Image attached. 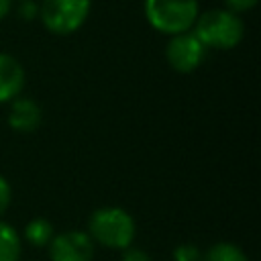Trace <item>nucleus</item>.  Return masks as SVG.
I'll use <instances>...</instances> for the list:
<instances>
[{
    "label": "nucleus",
    "mask_w": 261,
    "mask_h": 261,
    "mask_svg": "<svg viewBox=\"0 0 261 261\" xmlns=\"http://www.w3.org/2000/svg\"><path fill=\"white\" fill-rule=\"evenodd\" d=\"M135 220L133 216L118 208V206H106L92 212L88 222V234L94 243H100L106 249H120L133 245L135 241Z\"/></svg>",
    "instance_id": "2"
},
{
    "label": "nucleus",
    "mask_w": 261,
    "mask_h": 261,
    "mask_svg": "<svg viewBox=\"0 0 261 261\" xmlns=\"http://www.w3.org/2000/svg\"><path fill=\"white\" fill-rule=\"evenodd\" d=\"M165 57L171 69L179 73H190L202 65L206 57V47L194 35V31H186V33L171 35L165 47Z\"/></svg>",
    "instance_id": "5"
},
{
    "label": "nucleus",
    "mask_w": 261,
    "mask_h": 261,
    "mask_svg": "<svg viewBox=\"0 0 261 261\" xmlns=\"http://www.w3.org/2000/svg\"><path fill=\"white\" fill-rule=\"evenodd\" d=\"M43 118L41 106L31 98H14L10 100L8 110V126L16 133H33L39 128Z\"/></svg>",
    "instance_id": "7"
},
{
    "label": "nucleus",
    "mask_w": 261,
    "mask_h": 261,
    "mask_svg": "<svg viewBox=\"0 0 261 261\" xmlns=\"http://www.w3.org/2000/svg\"><path fill=\"white\" fill-rule=\"evenodd\" d=\"M47 247L51 261H92L94 257V241L88 232L82 230H65L53 234Z\"/></svg>",
    "instance_id": "6"
},
{
    "label": "nucleus",
    "mask_w": 261,
    "mask_h": 261,
    "mask_svg": "<svg viewBox=\"0 0 261 261\" xmlns=\"http://www.w3.org/2000/svg\"><path fill=\"white\" fill-rule=\"evenodd\" d=\"M10 184L0 175V214L8 208V204H10Z\"/></svg>",
    "instance_id": "14"
},
{
    "label": "nucleus",
    "mask_w": 261,
    "mask_h": 261,
    "mask_svg": "<svg viewBox=\"0 0 261 261\" xmlns=\"http://www.w3.org/2000/svg\"><path fill=\"white\" fill-rule=\"evenodd\" d=\"M12 8V0H0V20L10 12Z\"/></svg>",
    "instance_id": "17"
},
{
    "label": "nucleus",
    "mask_w": 261,
    "mask_h": 261,
    "mask_svg": "<svg viewBox=\"0 0 261 261\" xmlns=\"http://www.w3.org/2000/svg\"><path fill=\"white\" fill-rule=\"evenodd\" d=\"M122 261H151V257L145 251H141V249L126 247L124 249V255H122Z\"/></svg>",
    "instance_id": "15"
},
{
    "label": "nucleus",
    "mask_w": 261,
    "mask_h": 261,
    "mask_svg": "<svg viewBox=\"0 0 261 261\" xmlns=\"http://www.w3.org/2000/svg\"><path fill=\"white\" fill-rule=\"evenodd\" d=\"M24 86V69L16 57L0 53V104L18 98Z\"/></svg>",
    "instance_id": "8"
},
{
    "label": "nucleus",
    "mask_w": 261,
    "mask_h": 261,
    "mask_svg": "<svg viewBox=\"0 0 261 261\" xmlns=\"http://www.w3.org/2000/svg\"><path fill=\"white\" fill-rule=\"evenodd\" d=\"M37 12H39V6H37L33 0H24V4H22V8H20V14H22L24 18H33Z\"/></svg>",
    "instance_id": "16"
},
{
    "label": "nucleus",
    "mask_w": 261,
    "mask_h": 261,
    "mask_svg": "<svg viewBox=\"0 0 261 261\" xmlns=\"http://www.w3.org/2000/svg\"><path fill=\"white\" fill-rule=\"evenodd\" d=\"M173 261H202V253L198 251L196 245L184 243L173 249Z\"/></svg>",
    "instance_id": "12"
},
{
    "label": "nucleus",
    "mask_w": 261,
    "mask_h": 261,
    "mask_svg": "<svg viewBox=\"0 0 261 261\" xmlns=\"http://www.w3.org/2000/svg\"><path fill=\"white\" fill-rule=\"evenodd\" d=\"M202 261H249L245 251L234 243H216L204 255Z\"/></svg>",
    "instance_id": "11"
},
{
    "label": "nucleus",
    "mask_w": 261,
    "mask_h": 261,
    "mask_svg": "<svg viewBox=\"0 0 261 261\" xmlns=\"http://www.w3.org/2000/svg\"><path fill=\"white\" fill-rule=\"evenodd\" d=\"M90 6V0H43L39 16L47 31L55 35H71L86 22Z\"/></svg>",
    "instance_id": "4"
},
{
    "label": "nucleus",
    "mask_w": 261,
    "mask_h": 261,
    "mask_svg": "<svg viewBox=\"0 0 261 261\" xmlns=\"http://www.w3.org/2000/svg\"><path fill=\"white\" fill-rule=\"evenodd\" d=\"M257 2L259 0H224V4H226V8L230 10V12H247V10H251V8H255L257 6Z\"/></svg>",
    "instance_id": "13"
},
{
    "label": "nucleus",
    "mask_w": 261,
    "mask_h": 261,
    "mask_svg": "<svg viewBox=\"0 0 261 261\" xmlns=\"http://www.w3.org/2000/svg\"><path fill=\"white\" fill-rule=\"evenodd\" d=\"M20 237L8 224L0 220V261H18L20 259Z\"/></svg>",
    "instance_id": "9"
},
{
    "label": "nucleus",
    "mask_w": 261,
    "mask_h": 261,
    "mask_svg": "<svg viewBox=\"0 0 261 261\" xmlns=\"http://www.w3.org/2000/svg\"><path fill=\"white\" fill-rule=\"evenodd\" d=\"M198 14V0H145L147 22L155 31L169 37L192 31Z\"/></svg>",
    "instance_id": "3"
},
{
    "label": "nucleus",
    "mask_w": 261,
    "mask_h": 261,
    "mask_svg": "<svg viewBox=\"0 0 261 261\" xmlns=\"http://www.w3.org/2000/svg\"><path fill=\"white\" fill-rule=\"evenodd\" d=\"M24 239L33 247H47L53 239V224L45 218H33L24 226Z\"/></svg>",
    "instance_id": "10"
},
{
    "label": "nucleus",
    "mask_w": 261,
    "mask_h": 261,
    "mask_svg": "<svg viewBox=\"0 0 261 261\" xmlns=\"http://www.w3.org/2000/svg\"><path fill=\"white\" fill-rule=\"evenodd\" d=\"M192 29L206 49L220 51L237 47L245 35L243 20L237 12H230L228 8H212L198 14Z\"/></svg>",
    "instance_id": "1"
}]
</instances>
